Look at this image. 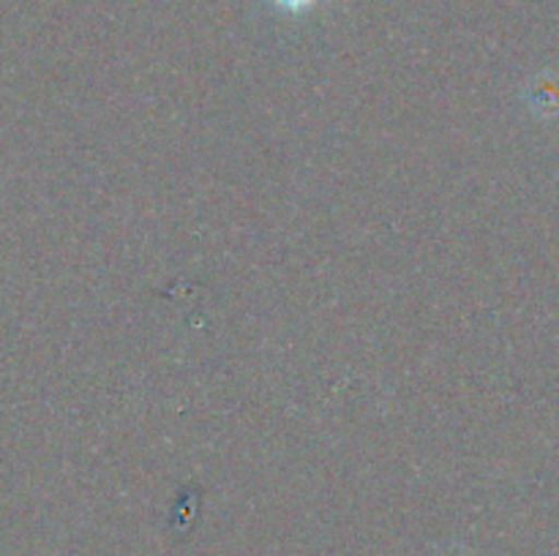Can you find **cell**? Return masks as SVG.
I'll return each mask as SVG.
<instances>
[{"instance_id":"obj_1","label":"cell","mask_w":559,"mask_h":556,"mask_svg":"<svg viewBox=\"0 0 559 556\" xmlns=\"http://www.w3.org/2000/svg\"><path fill=\"white\" fill-rule=\"evenodd\" d=\"M273 3H276L278 9L293 11V14H298V11H309L311 5L317 3V0H273Z\"/></svg>"}]
</instances>
